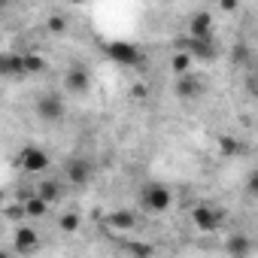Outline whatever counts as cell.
I'll return each mask as SVG.
<instances>
[{"label": "cell", "mask_w": 258, "mask_h": 258, "mask_svg": "<svg viewBox=\"0 0 258 258\" xmlns=\"http://www.w3.org/2000/svg\"><path fill=\"white\" fill-rule=\"evenodd\" d=\"M0 73L16 79V76H28L25 70V52H4L0 55Z\"/></svg>", "instance_id": "30bf717a"}, {"label": "cell", "mask_w": 258, "mask_h": 258, "mask_svg": "<svg viewBox=\"0 0 258 258\" xmlns=\"http://www.w3.org/2000/svg\"><path fill=\"white\" fill-rule=\"evenodd\" d=\"M191 67H195V58L188 55V52H173V58H170V70L176 73V76H185V73H191Z\"/></svg>", "instance_id": "2e32d148"}, {"label": "cell", "mask_w": 258, "mask_h": 258, "mask_svg": "<svg viewBox=\"0 0 258 258\" xmlns=\"http://www.w3.org/2000/svg\"><path fill=\"white\" fill-rule=\"evenodd\" d=\"M234 61L240 64V61H246V49L243 46H237V52H234Z\"/></svg>", "instance_id": "603a6c76"}, {"label": "cell", "mask_w": 258, "mask_h": 258, "mask_svg": "<svg viewBox=\"0 0 258 258\" xmlns=\"http://www.w3.org/2000/svg\"><path fill=\"white\" fill-rule=\"evenodd\" d=\"M46 28L55 31V34H61V31L67 28V22H64V16H49V19H46Z\"/></svg>", "instance_id": "44dd1931"}, {"label": "cell", "mask_w": 258, "mask_h": 258, "mask_svg": "<svg viewBox=\"0 0 258 258\" xmlns=\"http://www.w3.org/2000/svg\"><path fill=\"white\" fill-rule=\"evenodd\" d=\"M88 85H91V76H88V70H85L82 64H76V67H70V70L64 73V88H67L70 94H85Z\"/></svg>", "instance_id": "9c48e42d"}, {"label": "cell", "mask_w": 258, "mask_h": 258, "mask_svg": "<svg viewBox=\"0 0 258 258\" xmlns=\"http://www.w3.org/2000/svg\"><path fill=\"white\" fill-rule=\"evenodd\" d=\"M222 222H225V213H222L219 207H213V204H198V207L191 210V225H195L201 234H216V231L222 228Z\"/></svg>", "instance_id": "7a4b0ae2"}, {"label": "cell", "mask_w": 258, "mask_h": 258, "mask_svg": "<svg viewBox=\"0 0 258 258\" xmlns=\"http://www.w3.org/2000/svg\"><path fill=\"white\" fill-rule=\"evenodd\" d=\"M127 252H131L134 258H152V246L149 243H137V240L127 243Z\"/></svg>", "instance_id": "ac0fdd59"}, {"label": "cell", "mask_w": 258, "mask_h": 258, "mask_svg": "<svg viewBox=\"0 0 258 258\" xmlns=\"http://www.w3.org/2000/svg\"><path fill=\"white\" fill-rule=\"evenodd\" d=\"M137 201L146 213H167L170 204H173V191L164 182H146V185H140Z\"/></svg>", "instance_id": "6da1fadb"}, {"label": "cell", "mask_w": 258, "mask_h": 258, "mask_svg": "<svg viewBox=\"0 0 258 258\" xmlns=\"http://www.w3.org/2000/svg\"><path fill=\"white\" fill-rule=\"evenodd\" d=\"M43 67H46V61H43L37 52H25V70H28V76H31V73H40Z\"/></svg>", "instance_id": "e0dca14e"}, {"label": "cell", "mask_w": 258, "mask_h": 258, "mask_svg": "<svg viewBox=\"0 0 258 258\" xmlns=\"http://www.w3.org/2000/svg\"><path fill=\"white\" fill-rule=\"evenodd\" d=\"M19 164H22L25 173H46L49 164H52V158H49L46 149H40V146L31 143V146H25V149L19 152Z\"/></svg>", "instance_id": "3957f363"}, {"label": "cell", "mask_w": 258, "mask_h": 258, "mask_svg": "<svg viewBox=\"0 0 258 258\" xmlns=\"http://www.w3.org/2000/svg\"><path fill=\"white\" fill-rule=\"evenodd\" d=\"M34 191H37V195H40V198H43L49 207H55V204L64 198V185H61L58 179H40Z\"/></svg>", "instance_id": "4fadbf2b"}, {"label": "cell", "mask_w": 258, "mask_h": 258, "mask_svg": "<svg viewBox=\"0 0 258 258\" xmlns=\"http://www.w3.org/2000/svg\"><path fill=\"white\" fill-rule=\"evenodd\" d=\"M246 195L258 198V170H249V176H246Z\"/></svg>", "instance_id": "7402d4cb"}, {"label": "cell", "mask_w": 258, "mask_h": 258, "mask_svg": "<svg viewBox=\"0 0 258 258\" xmlns=\"http://www.w3.org/2000/svg\"><path fill=\"white\" fill-rule=\"evenodd\" d=\"M115 231H131L134 225H137V216L131 213V210H115V213H109V219H106Z\"/></svg>", "instance_id": "9a60e30c"}, {"label": "cell", "mask_w": 258, "mask_h": 258, "mask_svg": "<svg viewBox=\"0 0 258 258\" xmlns=\"http://www.w3.org/2000/svg\"><path fill=\"white\" fill-rule=\"evenodd\" d=\"M201 91H204V82L195 76V70H191V73H185V76H176V97L191 100V97H198Z\"/></svg>", "instance_id": "8fae6325"}, {"label": "cell", "mask_w": 258, "mask_h": 258, "mask_svg": "<svg viewBox=\"0 0 258 258\" xmlns=\"http://www.w3.org/2000/svg\"><path fill=\"white\" fill-rule=\"evenodd\" d=\"M64 176H67V182H73V185H85V182H91V176H94V164H91L88 158H67Z\"/></svg>", "instance_id": "8992f818"}, {"label": "cell", "mask_w": 258, "mask_h": 258, "mask_svg": "<svg viewBox=\"0 0 258 258\" xmlns=\"http://www.w3.org/2000/svg\"><path fill=\"white\" fill-rule=\"evenodd\" d=\"M79 228V216L76 213H64L61 216V231H76Z\"/></svg>", "instance_id": "ffe728a7"}, {"label": "cell", "mask_w": 258, "mask_h": 258, "mask_svg": "<svg viewBox=\"0 0 258 258\" xmlns=\"http://www.w3.org/2000/svg\"><path fill=\"white\" fill-rule=\"evenodd\" d=\"M188 40L213 43V16H210L207 10H198V13L188 19Z\"/></svg>", "instance_id": "5b68a950"}, {"label": "cell", "mask_w": 258, "mask_h": 258, "mask_svg": "<svg viewBox=\"0 0 258 258\" xmlns=\"http://www.w3.org/2000/svg\"><path fill=\"white\" fill-rule=\"evenodd\" d=\"M13 249L19 255H34L40 249V234L31 228V225H19L16 234H13Z\"/></svg>", "instance_id": "52a82bcc"}, {"label": "cell", "mask_w": 258, "mask_h": 258, "mask_svg": "<svg viewBox=\"0 0 258 258\" xmlns=\"http://www.w3.org/2000/svg\"><path fill=\"white\" fill-rule=\"evenodd\" d=\"M19 204H22V210H25V219H40V216H46V213H49V204H46L37 191L25 195Z\"/></svg>", "instance_id": "5bb4252c"}, {"label": "cell", "mask_w": 258, "mask_h": 258, "mask_svg": "<svg viewBox=\"0 0 258 258\" xmlns=\"http://www.w3.org/2000/svg\"><path fill=\"white\" fill-rule=\"evenodd\" d=\"M37 115L43 118V121H49V124H58L61 118H64V97L61 94H40L37 97Z\"/></svg>", "instance_id": "277c9868"}, {"label": "cell", "mask_w": 258, "mask_h": 258, "mask_svg": "<svg viewBox=\"0 0 258 258\" xmlns=\"http://www.w3.org/2000/svg\"><path fill=\"white\" fill-rule=\"evenodd\" d=\"M225 252L231 258H249L252 255V237L249 234H231L225 240Z\"/></svg>", "instance_id": "7c38bea8"}, {"label": "cell", "mask_w": 258, "mask_h": 258, "mask_svg": "<svg viewBox=\"0 0 258 258\" xmlns=\"http://www.w3.org/2000/svg\"><path fill=\"white\" fill-rule=\"evenodd\" d=\"M222 10H225V13H234V10H237V4H234V0H225Z\"/></svg>", "instance_id": "cb8c5ba5"}, {"label": "cell", "mask_w": 258, "mask_h": 258, "mask_svg": "<svg viewBox=\"0 0 258 258\" xmlns=\"http://www.w3.org/2000/svg\"><path fill=\"white\" fill-rule=\"evenodd\" d=\"M109 58L115 64H121V67H137L143 61V55H140V49L134 43H112L109 46Z\"/></svg>", "instance_id": "ba28073f"}, {"label": "cell", "mask_w": 258, "mask_h": 258, "mask_svg": "<svg viewBox=\"0 0 258 258\" xmlns=\"http://www.w3.org/2000/svg\"><path fill=\"white\" fill-rule=\"evenodd\" d=\"M219 149H222L225 155H237V152H240V143H237L234 137H222V140H219Z\"/></svg>", "instance_id": "d6986e66"}]
</instances>
